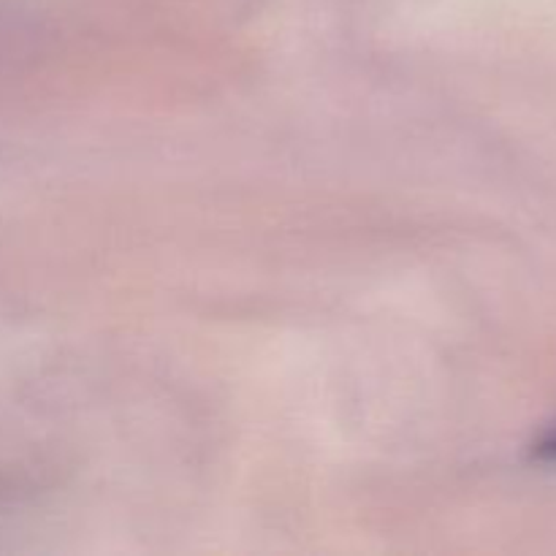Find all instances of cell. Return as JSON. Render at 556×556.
<instances>
[{"label":"cell","instance_id":"1","mask_svg":"<svg viewBox=\"0 0 556 556\" xmlns=\"http://www.w3.org/2000/svg\"><path fill=\"white\" fill-rule=\"evenodd\" d=\"M535 454L546 462H556V429H552V432L535 445Z\"/></svg>","mask_w":556,"mask_h":556}]
</instances>
